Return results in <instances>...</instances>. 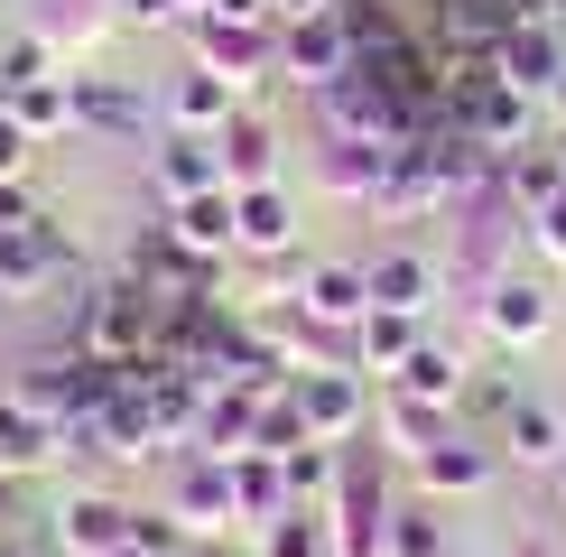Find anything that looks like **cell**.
Returning a JSON list of instances; mask_svg holds the SVG:
<instances>
[{"label":"cell","mask_w":566,"mask_h":557,"mask_svg":"<svg viewBox=\"0 0 566 557\" xmlns=\"http://www.w3.org/2000/svg\"><path fill=\"white\" fill-rule=\"evenodd\" d=\"M65 344L93 362H149L158 354V297L130 270L112 278H75V307H65Z\"/></svg>","instance_id":"cell-1"},{"label":"cell","mask_w":566,"mask_h":557,"mask_svg":"<svg viewBox=\"0 0 566 557\" xmlns=\"http://www.w3.org/2000/svg\"><path fill=\"white\" fill-rule=\"evenodd\" d=\"M557 307H566V297H557V270H502V278L483 288V307H474V335L492 344V354L521 362V354H538V344L557 335Z\"/></svg>","instance_id":"cell-2"},{"label":"cell","mask_w":566,"mask_h":557,"mask_svg":"<svg viewBox=\"0 0 566 557\" xmlns=\"http://www.w3.org/2000/svg\"><path fill=\"white\" fill-rule=\"evenodd\" d=\"M446 122L474 139V149L511 158V149H530V139H538V122H548V112H538L521 84H502L492 65H474V75H455V93H446Z\"/></svg>","instance_id":"cell-3"},{"label":"cell","mask_w":566,"mask_h":557,"mask_svg":"<svg viewBox=\"0 0 566 557\" xmlns=\"http://www.w3.org/2000/svg\"><path fill=\"white\" fill-rule=\"evenodd\" d=\"M306 112H316V130H335V139H381V149H399V139H418L409 122V103L371 75L363 56H353V75H335L325 93H306Z\"/></svg>","instance_id":"cell-4"},{"label":"cell","mask_w":566,"mask_h":557,"mask_svg":"<svg viewBox=\"0 0 566 557\" xmlns=\"http://www.w3.org/2000/svg\"><path fill=\"white\" fill-rule=\"evenodd\" d=\"M139 502H122L112 483H65L46 511V557H130Z\"/></svg>","instance_id":"cell-5"},{"label":"cell","mask_w":566,"mask_h":557,"mask_svg":"<svg viewBox=\"0 0 566 557\" xmlns=\"http://www.w3.org/2000/svg\"><path fill=\"white\" fill-rule=\"evenodd\" d=\"M186 56L214 65L223 84L261 93V84H279V19H214V10H196L186 19Z\"/></svg>","instance_id":"cell-6"},{"label":"cell","mask_w":566,"mask_h":557,"mask_svg":"<svg viewBox=\"0 0 566 557\" xmlns=\"http://www.w3.org/2000/svg\"><path fill=\"white\" fill-rule=\"evenodd\" d=\"M65 278H75V232H65V214L38 204L19 232H0V307H29V297L65 288Z\"/></svg>","instance_id":"cell-7"},{"label":"cell","mask_w":566,"mask_h":557,"mask_svg":"<svg viewBox=\"0 0 566 557\" xmlns=\"http://www.w3.org/2000/svg\"><path fill=\"white\" fill-rule=\"evenodd\" d=\"M75 130L103 139V149H139V139H158V93L130 84V75H103V65H75Z\"/></svg>","instance_id":"cell-8"},{"label":"cell","mask_w":566,"mask_h":557,"mask_svg":"<svg viewBox=\"0 0 566 557\" xmlns=\"http://www.w3.org/2000/svg\"><path fill=\"white\" fill-rule=\"evenodd\" d=\"M289 390H297L306 437H325V446H363V437H371V409H381V381H371V371L325 362V371H297Z\"/></svg>","instance_id":"cell-9"},{"label":"cell","mask_w":566,"mask_h":557,"mask_svg":"<svg viewBox=\"0 0 566 557\" xmlns=\"http://www.w3.org/2000/svg\"><path fill=\"white\" fill-rule=\"evenodd\" d=\"M363 278H371V307H399V316L446 307V251L418 242V232H390L381 251H363Z\"/></svg>","instance_id":"cell-10"},{"label":"cell","mask_w":566,"mask_h":557,"mask_svg":"<svg viewBox=\"0 0 566 557\" xmlns=\"http://www.w3.org/2000/svg\"><path fill=\"white\" fill-rule=\"evenodd\" d=\"M390 474H381V455H363V446H344V483H335V502H325V521H335V557H381L390 539Z\"/></svg>","instance_id":"cell-11"},{"label":"cell","mask_w":566,"mask_h":557,"mask_svg":"<svg viewBox=\"0 0 566 557\" xmlns=\"http://www.w3.org/2000/svg\"><path fill=\"white\" fill-rule=\"evenodd\" d=\"M306 251V204L297 186H232V261H297Z\"/></svg>","instance_id":"cell-12"},{"label":"cell","mask_w":566,"mask_h":557,"mask_svg":"<svg viewBox=\"0 0 566 557\" xmlns=\"http://www.w3.org/2000/svg\"><path fill=\"white\" fill-rule=\"evenodd\" d=\"M168 521L186 539H232L242 529V511H232V464L223 455H168Z\"/></svg>","instance_id":"cell-13"},{"label":"cell","mask_w":566,"mask_h":557,"mask_svg":"<svg viewBox=\"0 0 566 557\" xmlns=\"http://www.w3.org/2000/svg\"><path fill=\"white\" fill-rule=\"evenodd\" d=\"M335 75H353V29L335 10H297L279 19V84L289 93H325Z\"/></svg>","instance_id":"cell-14"},{"label":"cell","mask_w":566,"mask_h":557,"mask_svg":"<svg viewBox=\"0 0 566 557\" xmlns=\"http://www.w3.org/2000/svg\"><path fill=\"white\" fill-rule=\"evenodd\" d=\"M492 75L521 84L538 112L566 93V19H511V38L492 46Z\"/></svg>","instance_id":"cell-15"},{"label":"cell","mask_w":566,"mask_h":557,"mask_svg":"<svg viewBox=\"0 0 566 557\" xmlns=\"http://www.w3.org/2000/svg\"><path fill=\"white\" fill-rule=\"evenodd\" d=\"M409 483H418L428 502H474V493L502 483V446H492L483 428H455L446 446H428V455L409 464Z\"/></svg>","instance_id":"cell-16"},{"label":"cell","mask_w":566,"mask_h":557,"mask_svg":"<svg viewBox=\"0 0 566 557\" xmlns=\"http://www.w3.org/2000/svg\"><path fill=\"white\" fill-rule=\"evenodd\" d=\"M289 307L316 316V325H335V335H353V325L371 316V278H363V261H344V251H306Z\"/></svg>","instance_id":"cell-17"},{"label":"cell","mask_w":566,"mask_h":557,"mask_svg":"<svg viewBox=\"0 0 566 557\" xmlns=\"http://www.w3.org/2000/svg\"><path fill=\"white\" fill-rule=\"evenodd\" d=\"M492 446H502L511 474H566V409L521 390V400L502 409V428H492Z\"/></svg>","instance_id":"cell-18"},{"label":"cell","mask_w":566,"mask_h":557,"mask_svg":"<svg viewBox=\"0 0 566 557\" xmlns=\"http://www.w3.org/2000/svg\"><path fill=\"white\" fill-rule=\"evenodd\" d=\"M242 103H251V93H242V84H223L214 65H196V56H186L177 75L158 84V122H168V130H196V139H214Z\"/></svg>","instance_id":"cell-19"},{"label":"cell","mask_w":566,"mask_h":557,"mask_svg":"<svg viewBox=\"0 0 566 557\" xmlns=\"http://www.w3.org/2000/svg\"><path fill=\"white\" fill-rule=\"evenodd\" d=\"M306 168H316V196L371 204V196H381V177H390V149H381V139H335V130H316Z\"/></svg>","instance_id":"cell-20"},{"label":"cell","mask_w":566,"mask_h":557,"mask_svg":"<svg viewBox=\"0 0 566 557\" xmlns=\"http://www.w3.org/2000/svg\"><path fill=\"white\" fill-rule=\"evenodd\" d=\"M149 186H158V204L214 196V186H223V149H214V139H196V130H158L149 139Z\"/></svg>","instance_id":"cell-21"},{"label":"cell","mask_w":566,"mask_h":557,"mask_svg":"<svg viewBox=\"0 0 566 557\" xmlns=\"http://www.w3.org/2000/svg\"><path fill=\"white\" fill-rule=\"evenodd\" d=\"M464 381H474V344H455V335H437V325H428V344H418V354L399 362L381 390H409V400L455 409V400H464Z\"/></svg>","instance_id":"cell-22"},{"label":"cell","mask_w":566,"mask_h":557,"mask_svg":"<svg viewBox=\"0 0 566 557\" xmlns=\"http://www.w3.org/2000/svg\"><path fill=\"white\" fill-rule=\"evenodd\" d=\"M464 418L455 409H437V400H409V390H381V409H371V437L390 446V464H418L428 446H446Z\"/></svg>","instance_id":"cell-23"},{"label":"cell","mask_w":566,"mask_h":557,"mask_svg":"<svg viewBox=\"0 0 566 557\" xmlns=\"http://www.w3.org/2000/svg\"><path fill=\"white\" fill-rule=\"evenodd\" d=\"M214 149H223V186H279V149H289V139H279V122L261 103H242L214 130Z\"/></svg>","instance_id":"cell-24"},{"label":"cell","mask_w":566,"mask_h":557,"mask_svg":"<svg viewBox=\"0 0 566 557\" xmlns=\"http://www.w3.org/2000/svg\"><path fill=\"white\" fill-rule=\"evenodd\" d=\"M46 464H65V428L0 390V483H29V474H46Z\"/></svg>","instance_id":"cell-25"},{"label":"cell","mask_w":566,"mask_h":557,"mask_svg":"<svg viewBox=\"0 0 566 557\" xmlns=\"http://www.w3.org/2000/svg\"><path fill=\"white\" fill-rule=\"evenodd\" d=\"M261 400L270 390H242V381H214L205 390V428H196V455H251V437H261Z\"/></svg>","instance_id":"cell-26"},{"label":"cell","mask_w":566,"mask_h":557,"mask_svg":"<svg viewBox=\"0 0 566 557\" xmlns=\"http://www.w3.org/2000/svg\"><path fill=\"white\" fill-rule=\"evenodd\" d=\"M428 344V316H399V307H371L363 325H353V371H371V381H390L399 362Z\"/></svg>","instance_id":"cell-27"},{"label":"cell","mask_w":566,"mask_h":557,"mask_svg":"<svg viewBox=\"0 0 566 557\" xmlns=\"http://www.w3.org/2000/svg\"><path fill=\"white\" fill-rule=\"evenodd\" d=\"M232 511H242V539H261L279 511H297L289 502V464L279 455H232Z\"/></svg>","instance_id":"cell-28"},{"label":"cell","mask_w":566,"mask_h":557,"mask_svg":"<svg viewBox=\"0 0 566 557\" xmlns=\"http://www.w3.org/2000/svg\"><path fill=\"white\" fill-rule=\"evenodd\" d=\"M168 214V232L196 261H232V186H214V196H186V204H158Z\"/></svg>","instance_id":"cell-29"},{"label":"cell","mask_w":566,"mask_h":557,"mask_svg":"<svg viewBox=\"0 0 566 557\" xmlns=\"http://www.w3.org/2000/svg\"><path fill=\"white\" fill-rule=\"evenodd\" d=\"M381 557H464L455 548V521H446V502H399L390 511V539H381Z\"/></svg>","instance_id":"cell-30"},{"label":"cell","mask_w":566,"mask_h":557,"mask_svg":"<svg viewBox=\"0 0 566 557\" xmlns=\"http://www.w3.org/2000/svg\"><path fill=\"white\" fill-rule=\"evenodd\" d=\"M10 112H19V130L38 139H75V65L65 75H46V84H29V93H10Z\"/></svg>","instance_id":"cell-31"},{"label":"cell","mask_w":566,"mask_h":557,"mask_svg":"<svg viewBox=\"0 0 566 557\" xmlns=\"http://www.w3.org/2000/svg\"><path fill=\"white\" fill-rule=\"evenodd\" d=\"M46 75H65V46H56V38H38V29H10V38H0V103L29 93V84H46Z\"/></svg>","instance_id":"cell-32"},{"label":"cell","mask_w":566,"mask_h":557,"mask_svg":"<svg viewBox=\"0 0 566 557\" xmlns=\"http://www.w3.org/2000/svg\"><path fill=\"white\" fill-rule=\"evenodd\" d=\"M279 464H289V502L297 511H325V502H335V483H344V446H325V437H306V446L279 455Z\"/></svg>","instance_id":"cell-33"},{"label":"cell","mask_w":566,"mask_h":557,"mask_svg":"<svg viewBox=\"0 0 566 557\" xmlns=\"http://www.w3.org/2000/svg\"><path fill=\"white\" fill-rule=\"evenodd\" d=\"M251 557H335V521L325 511H279L261 539H251Z\"/></svg>","instance_id":"cell-34"},{"label":"cell","mask_w":566,"mask_h":557,"mask_svg":"<svg viewBox=\"0 0 566 557\" xmlns=\"http://www.w3.org/2000/svg\"><path fill=\"white\" fill-rule=\"evenodd\" d=\"M530 261L566 278V186H557L548 204H530Z\"/></svg>","instance_id":"cell-35"},{"label":"cell","mask_w":566,"mask_h":557,"mask_svg":"<svg viewBox=\"0 0 566 557\" xmlns=\"http://www.w3.org/2000/svg\"><path fill=\"white\" fill-rule=\"evenodd\" d=\"M186 0H112V29H186Z\"/></svg>","instance_id":"cell-36"},{"label":"cell","mask_w":566,"mask_h":557,"mask_svg":"<svg viewBox=\"0 0 566 557\" xmlns=\"http://www.w3.org/2000/svg\"><path fill=\"white\" fill-rule=\"evenodd\" d=\"M29 158H38V139L19 130V112H10V103H0V186H19V177H29Z\"/></svg>","instance_id":"cell-37"},{"label":"cell","mask_w":566,"mask_h":557,"mask_svg":"<svg viewBox=\"0 0 566 557\" xmlns=\"http://www.w3.org/2000/svg\"><path fill=\"white\" fill-rule=\"evenodd\" d=\"M38 214V196H29V177H19V186H0V232H19V223H29Z\"/></svg>","instance_id":"cell-38"},{"label":"cell","mask_w":566,"mask_h":557,"mask_svg":"<svg viewBox=\"0 0 566 557\" xmlns=\"http://www.w3.org/2000/svg\"><path fill=\"white\" fill-rule=\"evenodd\" d=\"M214 19H279V0H205Z\"/></svg>","instance_id":"cell-39"},{"label":"cell","mask_w":566,"mask_h":557,"mask_svg":"<svg viewBox=\"0 0 566 557\" xmlns=\"http://www.w3.org/2000/svg\"><path fill=\"white\" fill-rule=\"evenodd\" d=\"M492 557H566V548H557V539H502Z\"/></svg>","instance_id":"cell-40"},{"label":"cell","mask_w":566,"mask_h":557,"mask_svg":"<svg viewBox=\"0 0 566 557\" xmlns=\"http://www.w3.org/2000/svg\"><path fill=\"white\" fill-rule=\"evenodd\" d=\"M297 10H335V0H279V19H297Z\"/></svg>","instance_id":"cell-41"},{"label":"cell","mask_w":566,"mask_h":557,"mask_svg":"<svg viewBox=\"0 0 566 557\" xmlns=\"http://www.w3.org/2000/svg\"><path fill=\"white\" fill-rule=\"evenodd\" d=\"M0 557H38V548H19V539H10V529H0Z\"/></svg>","instance_id":"cell-42"},{"label":"cell","mask_w":566,"mask_h":557,"mask_svg":"<svg viewBox=\"0 0 566 557\" xmlns=\"http://www.w3.org/2000/svg\"><path fill=\"white\" fill-rule=\"evenodd\" d=\"M548 130H566V93H557V103H548Z\"/></svg>","instance_id":"cell-43"},{"label":"cell","mask_w":566,"mask_h":557,"mask_svg":"<svg viewBox=\"0 0 566 557\" xmlns=\"http://www.w3.org/2000/svg\"><path fill=\"white\" fill-rule=\"evenodd\" d=\"M548 139H557V168H566V130H548Z\"/></svg>","instance_id":"cell-44"},{"label":"cell","mask_w":566,"mask_h":557,"mask_svg":"<svg viewBox=\"0 0 566 557\" xmlns=\"http://www.w3.org/2000/svg\"><path fill=\"white\" fill-rule=\"evenodd\" d=\"M130 557H158V548H130ZM168 557H186V548H168Z\"/></svg>","instance_id":"cell-45"},{"label":"cell","mask_w":566,"mask_h":557,"mask_svg":"<svg viewBox=\"0 0 566 557\" xmlns=\"http://www.w3.org/2000/svg\"><path fill=\"white\" fill-rule=\"evenodd\" d=\"M557 502H566V474H557Z\"/></svg>","instance_id":"cell-46"}]
</instances>
